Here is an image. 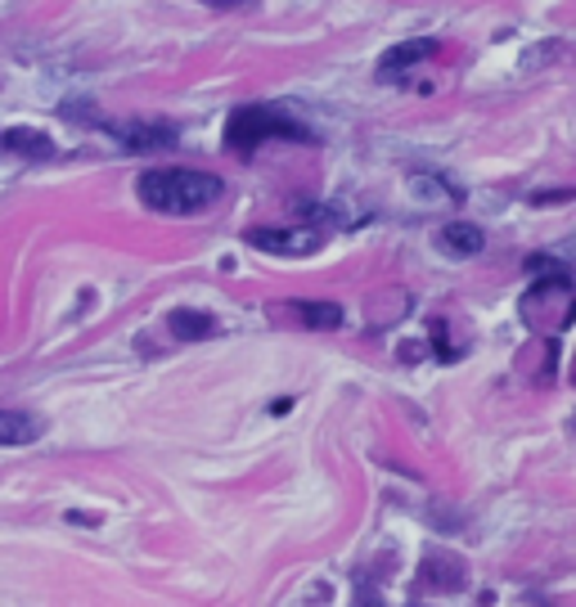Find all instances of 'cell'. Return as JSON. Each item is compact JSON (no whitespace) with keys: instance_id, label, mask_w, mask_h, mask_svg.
Returning a JSON list of instances; mask_svg holds the SVG:
<instances>
[{"instance_id":"3","label":"cell","mask_w":576,"mask_h":607,"mask_svg":"<svg viewBox=\"0 0 576 607\" xmlns=\"http://www.w3.org/2000/svg\"><path fill=\"white\" fill-rule=\"evenodd\" d=\"M523 320H527V329H536V333H545V337L563 333V329L576 320V288H572V275H567V271L540 275V280L527 288V297H523Z\"/></svg>"},{"instance_id":"11","label":"cell","mask_w":576,"mask_h":607,"mask_svg":"<svg viewBox=\"0 0 576 607\" xmlns=\"http://www.w3.org/2000/svg\"><path fill=\"white\" fill-rule=\"evenodd\" d=\"M118 140H123L127 149H163V145H172L176 136H172L167 127H140V121H131V127L118 131Z\"/></svg>"},{"instance_id":"2","label":"cell","mask_w":576,"mask_h":607,"mask_svg":"<svg viewBox=\"0 0 576 607\" xmlns=\"http://www.w3.org/2000/svg\"><path fill=\"white\" fill-rule=\"evenodd\" d=\"M266 140H302V145H315V136L302 127L297 117H289L284 108H271V104H248L230 117L225 127V145L235 154H253L262 149Z\"/></svg>"},{"instance_id":"6","label":"cell","mask_w":576,"mask_h":607,"mask_svg":"<svg viewBox=\"0 0 576 607\" xmlns=\"http://www.w3.org/2000/svg\"><path fill=\"white\" fill-rule=\"evenodd\" d=\"M437 55V41H406V46H392L388 55H383V63H379V81H392V77H401V72H410V68H419L423 59H432Z\"/></svg>"},{"instance_id":"12","label":"cell","mask_w":576,"mask_h":607,"mask_svg":"<svg viewBox=\"0 0 576 607\" xmlns=\"http://www.w3.org/2000/svg\"><path fill=\"white\" fill-rule=\"evenodd\" d=\"M428 580L437 589H459L465 585V567H459V558H450V554H428Z\"/></svg>"},{"instance_id":"1","label":"cell","mask_w":576,"mask_h":607,"mask_svg":"<svg viewBox=\"0 0 576 607\" xmlns=\"http://www.w3.org/2000/svg\"><path fill=\"white\" fill-rule=\"evenodd\" d=\"M136 194L149 212L163 216H203L216 207V198L225 194L221 176L212 172H189V167H154L136 180Z\"/></svg>"},{"instance_id":"4","label":"cell","mask_w":576,"mask_h":607,"mask_svg":"<svg viewBox=\"0 0 576 607\" xmlns=\"http://www.w3.org/2000/svg\"><path fill=\"white\" fill-rule=\"evenodd\" d=\"M248 243L275 257H311L324 243V234L320 229H248Z\"/></svg>"},{"instance_id":"10","label":"cell","mask_w":576,"mask_h":607,"mask_svg":"<svg viewBox=\"0 0 576 607\" xmlns=\"http://www.w3.org/2000/svg\"><path fill=\"white\" fill-rule=\"evenodd\" d=\"M167 329L180 337V342H198L207 333H216V320L207 311H172L167 315Z\"/></svg>"},{"instance_id":"9","label":"cell","mask_w":576,"mask_h":607,"mask_svg":"<svg viewBox=\"0 0 576 607\" xmlns=\"http://www.w3.org/2000/svg\"><path fill=\"white\" fill-rule=\"evenodd\" d=\"M284 311H293V320L306 329H338L342 324V306H333V302H293Z\"/></svg>"},{"instance_id":"7","label":"cell","mask_w":576,"mask_h":607,"mask_svg":"<svg viewBox=\"0 0 576 607\" xmlns=\"http://www.w3.org/2000/svg\"><path fill=\"white\" fill-rule=\"evenodd\" d=\"M46 432V423L37 414H19V410H0V446H32Z\"/></svg>"},{"instance_id":"14","label":"cell","mask_w":576,"mask_h":607,"mask_svg":"<svg viewBox=\"0 0 576 607\" xmlns=\"http://www.w3.org/2000/svg\"><path fill=\"white\" fill-rule=\"evenodd\" d=\"M207 6H216V10H235V6H244V0H207Z\"/></svg>"},{"instance_id":"15","label":"cell","mask_w":576,"mask_h":607,"mask_svg":"<svg viewBox=\"0 0 576 607\" xmlns=\"http://www.w3.org/2000/svg\"><path fill=\"white\" fill-rule=\"evenodd\" d=\"M572 379H576V360H572Z\"/></svg>"},{"instance_id":"8","label":"cell","mask_w":576,"mask_h":607,"mask_svg":"<svg viewBox=\"0 0 576 607\" xmlns=\"http://www.w3.org/2000/svg\"><path fill=\"white\" fill-rule=\"evenodd\" d=\"M6 149L23 154V158H55V140L37 127H10L6 131Z\"/></svg>"},{"instance_id":"13","label":"cell","mask_w":576,"mask_h":607,"mask_svg":"<svg viewBox=\"0 0 576 607\" xmlns=\"http://www.w3.org/2000/svg\"><path fill=\"white\" fill-rule=\"evenodd\" d=\"M410 194H414L419 203H432V198L455 203V198H459V189H455V185H446L441 176H428V172H410Z\"/></svg>"},{"instance_id":"5","label":"cell","mask_w":576,"mask_h":607,"mask_svg":"<svg viewBox=\"0 0 576 607\" xmlns=\"http://www.w3.org/2000/svg\"><path fill=\"white\" fill-rule=\"evenodd\" d=\"M437 243H441V253H450V257H478L487 248V234H482V225L450 221V225H441Z\"/></svg>"}]
</instances>
